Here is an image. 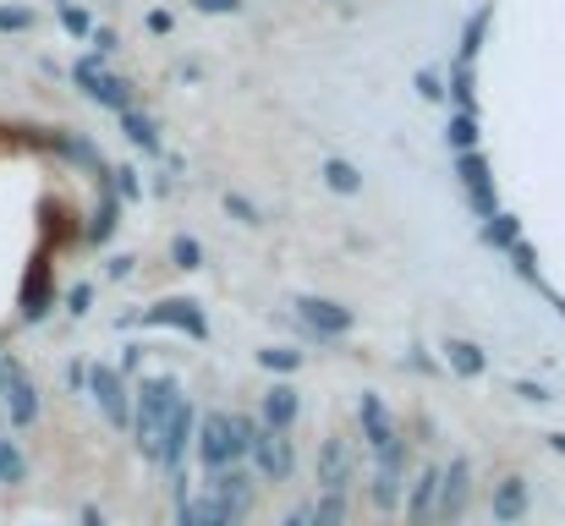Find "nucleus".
<instances>
[{
  "label": "nucleus",
  "instance_id": "nucleus-1",
  "mask_svg": "<svg viewBox=\"0 0 565 526\" xmlns=\"http://www.w3.org/2000/svg\"><path fill=\"white\" fill-rule=\"evenodd\" d=\"M236 433H242V444H247V455H253V466H258L264 483H286V477L297 472V444H291V433H275V428H264L258 417H236Z\"/></svg>",
  "mask_w": 565,
  "mask_h": 526
},
{
  "label": "nucleus",
  "instance_id": "nucleus-2",
  "mask_svg": "<svg viewBox=\"0 0 565 526\" xmlns=\"http://www.w3.org/2000/svg\"><path fill=\"white\" fill-rule=\"evenodd\" d=\"M177 400H182V395H177L171 378H143V389H138V411H132V428H138V450H143L149 461H160L166 422H171Z\"/></svg>",
  "mask_w": 565,
  "mask_h": 526
},
{
  "label": "nucleus",
  "instance_id": "nucleus-3",
  "mask_svg": "<svg viewBox=\"0 0 565 526\" xmlns=\"http://www.w3.org/2000/svg\"><path fill=\"white\" fill-rule=\"evenodd\" d=\"M198 461H203V477H220V472H231L236 461H247L242 444H236V433H231V411L198 417Z\"/></svg>",
  "mask_w": 565,
  "mask_h": 526
},
{
  "label": "nucleus",
  "instance_id": "nucleus-4",
  "mask_svg": "<svg viewBox=\"0 0 565 526\" xmlns=\"http://www.w3.org/2000/svg\"><path fill=\"white\" fill-rule=\"evenodd\" d=\"M88 389H94L110 428H132V395H127V378L116 367H88Z\"/></svg>",
  "mask_w": 565,
  "mask_h": 526
},
{
  "label": "nucleus",
  "instance_id": "nucleus-5",
  "mask_svg": "<svg viewBox=\"0 0 565 526\" xmlns=\"http://www.w3.org/2000/svg\"><path fill=\"white\" fill-rule=\"evenodd\" d=\"M456 175H461V186H467V203H472V214L489 225V219L500 214V197H494V175H489V160H483V154H456Z\"/></svg>",
  "mask_w": 565,
  "mask_h": 526
},
{
  "label": "nucleus",
  "instance_id": "nucleus-6",
  "mask_svg": "<svg viewBox=\"0 0 565 526\" xmlns=\"http://www.w3.org/2000/svg\"><path fill=\"white\" fill-rule=\"evenodd\" d=\"M72 77H77V88H83L88 99H99L105 110H116V116H121V110H132V88H127L121 77H110L99 61H77V72H72Z\"/></svg>",
  "mask_w": 565,
  "mask_h": 526
},
{
  "label": "nucleus",
  "instance_id": "nucleus-7",
  "mask_svg": "<svg viewBox=\"0 0 565 526\" xmlns=\"http://www.w3.org/2000/svg\"><path fill=\"white\" fill-rule=\"evenodd\" d=\"M0 395H6L11 428H33V417H39V389L28 384V373H22L17 362H0Z\"/></svg>",
  "mask_w": 565,
  "mask_h": 526
},
{
  "label": "nucleus",
  "instance_id": "nucleus-8",
  "mask_svg": "<svg viewBox=\"0 0 565 526\" xmlns=\"http://www.w3.org/2000/svg\"><path fill=\"white\" fill-rule=\"evenodd\" d=\"M401 477H406V439L395 433V439L379 450V472H374V505L379 511H395V505H401V489H406Z\"/></svg>",
  "mask_w": 565,
  "mask_h": 526
},
{
  "label": "nucleus",
  "instance_id": "nucleus-9",
  "mask_svg": "<svg viewBox=\"0 0 565 526\" xmlns=\"http://www.w3.org/2000/svg\"><path fill=\"white\" fill-rule=\"evenodd\" d=\"M467 494H472V466L467 461H450L439 472V505H434V526H456L467 511Z\"/></svg>",
  "mask_w": 565,
  "mask_h": 526
},
{
  "label": "nucleus",
  "instance_id": "nucleus-10",
  "mask_svg": "<svg viewBox=\"0 0 565 526\" xmlns=\"http://www.w3.org/2000/svg\"><path fill=\"white\" fill-rule=\"evenodd\" d=\"M297 319L319 335V341H341L352 330V313L341 302H324V297H297Z\"/></svg>",
  "mask_w": 565,
  "mask_h": 526
},
{
  "label": "nucleus",
  "instance_id": "nucleus-11",
  "mask_svg": "<svg viewBox=\"0 0 565 526\" xmlns=\"http://www.w3.org/2000/svg\"><path fill=\"white\" fill-rule=\"evenodd\" d=\"M297 417H302V400H297V389H291V384H269V389L258 395V422H264V428L291 433V428H297Z\"/></svg>",
  "mask_w": 565,
  "mask_h": 526
},
{
  "label": "nucleus",
  "instance_id": "nucleus-12",
  "mask_svg": "<svg viewBox=\"0 0 565 526\" xmlns=\"http://www.w3.org/2000/svg\"><path fill=\"white\" fill-rule=\"evenodd\" d=\"M347 483H352V450H347L341 433H330L324 450H319V489L324 494H347Z\"/></svg>",
  "mask_w": 565,
  "mask_h": 526
},
{
  "label": "nucleus",
  "instance_id": "nucleus-13",
  "mask_svg": "<svg viewBox=\"0 0 565 526\" xmlns=\"http://www.w3.org/2000/svg\"><path fill=\"white\" fill-rule=\"evenodd\" d=\"M192 433H198V411H192L188 400H177V411H171V422H166V444H160V466H182V455H188Z\"/></svg>",
  "mask_w": 565,
  "mask_h": 526
},
{
  "label": "nucleus",
  "instance_id": "nucleus-14",
  "mask_svg": "<svg viewBox=\"0 0 565 526\" xmlns=\"http://www.w3.org/2000/svg\"><path fill=\"white\" fill-rule=\"evenodd\" d=\"M143 324H171V330H182L192 341H209V324H203V313H198V302H160V308H149L143 313Z\"/></svg>",
  "mask_w": 565,
  "mask_h": 526
},
{
  "label": "nucleus",
  "instance_id": "nucleus-15",
  "mask_svg": "<svg viewBox=\"0 0 565 526\" xmlns=\"http://www.w3.org/2000/svg\"><path fill=\"white\" fill-rule=\"evenodd\" d=\"M434 505H439V472H417L412 500H406V526H434Z\"/></svg>",
  "mask_w": 565,
  "mask_h": 526
},
{
  "label": "nucleus",
  "instance_id": "nucleus-16",
  "mask_svg": "<svg viewBox=\"0 0 565 526\" xmlns=\"http://www.w3.org/2000/svg\"><path fill=\"white\" fill-rule=\"evenodd\" d=\"M522 516H527V483L522 477H505L494 489V526H522Z\"/></svg>",
  "mask_w": 565,
  "mask_h": 526
},
{
  "label": "nucleus",
  "instance_id": "nucleus-17",
  "mask_svg": "<svg viewBox=\"0 0 565 526\" xmlns=\"http://www.w3.org/2000/svg\"><path fill=\"white\" fill-rule=\"evenodd\" d=\"M50 313V264L39 258L33 269H28V286H22V319L33 324V319H44Z\"/></svg>",
  "mask_w": 565,
  "mask_h": 526
},
{
  "label": "nucleus",
  "instance_id": "nucleus-18",
  "mask_svg": "<svg viewBox=\"0 0 565 526\" xmlns=\"http://www.w3.org/2000/svg\"><path fill=\"white\" fill-rule=\"evenodd\" d=\"M358 422H363V433H369V444H374V450H384V444L395 439V422H390V411H384V400H379V395H363Z\"/></svg>",
  "mask_w": 565,
  "mask_h": 526
},
{
  "label": "nucleus",
  "instance_id": "nucleus-19",
  "mask_svg": "<svg viewBox=\"0 0 565 526\" xmlns=\"http://www.w3.org/2000/svg\"><path fill=\"white\" fill-rule=\"evenodd\" d=\"M445 99L456 105V116H478V105H472V66H450V83H445Z\"/></svg>",
  "mask_w": 565,
  "mask_h": 526
},
{
  "label": "nucleus",
  "instance_id": "nucleus-20",
  "mask_svg": "<svg viewBox=\"0 0 565 526\" xmlns=\"http://www.w3.org/2000/svg\"><path fill=\"white\" fill-rule=\"evenodd\" d=\"M121 132H127L143 154H160V132H154V121H149L143 110H121Z\"/></svg>",
  "mask_w": 565,
  "mask_h": 526
},
{
  "label": "nucleus",
  "instance_id": "nucleus-21",
  "mask_svg": "<svg viewBox=\"0 0 565 526\" xmlns=\"http://www.w3.org/2000/svg\"><path fill=\"white\" fill-rule=\"evenodd\" d=\"M445 362H450V373H461V378H478V373H483V351L472 346V341H445Z\"/></svg>",
  "mask_w": 565,
  "mask_h": 526
},
{
  "label": "nucleus",
  "instance_id": "nucleus-22",
  "mask_svg": "<svg viewBox=\"0 0 565 526\" xmlns=\"http://www.w3.org/2000/svg\"><path fill=\"white\" fill-rule=\"evenodd\" d=\"M445 138H450L456 154H478V116H450Z\"/></svg>",
  "mask_w": 565,
  "mask_h": 526
},
{
  "label": "nucleus",
  "instance_id": "nucleus-23",
  "mask_svg": "<svg viewBox=\"0 0 565 526\" xmlns=\"http://www.w3.org/2000/svg\"><path fill=\"white\" fill-rule=\"evenodd\" d=\"M116 214H121V197H116V192H105V203L94 208V219H88V230H83V236H88V241H105V236L116 230Z\"/></svg>",
  "mask_w": 565,
  "mask_h": 526
},
{
  "label": "nucleus",
  "instance_id": "nucleus-24",
  "mask_svg": "<svg viewBox=\"0 0 565 526\" xmlns=\"http://www.w3.org/2000/svg\"><path fill=\"white\" fill-rule=\"evenodd\" d=\"M483 241H489V247H505V253H511V247L522 241V225H516V214H494V219L483 225Z\"/></svg>",
  "mask_w": 565,
  "mask_h": 526
},
{
  "label": "nucleus",
  "instance_id": "nucleus-25",
  "mask_svg": "<svg viewBox=\"0 0 565 526\" xmlns=\"http://www.w3.org/2000/svg\"><path fill=\"white\" fill-rule=\"evenodd\" d=\"M308 526H347V494H324L308 511Z\"/></svg>",
  "mask_w": 565,
  "mask_h": 526
},
{
  "label": "nucleus",
  "instance_id": "nucleus-26",
  "mask_svg": "<svg viewBox=\"0 0 565 526\" xmlns=\"http://www.w3.org/2000/svg\"><path fill=\"white\" fill-rule=\"evenodd\" d=\"M28 477V461H22V450L11 444V439H0V483H22Z\"/></svg>",
  "mask_w": 565,
  "mask_h": 526
},
{
  "label": "nucleus",
  "instance_id": "nucleus-27",
  "mask_svg": "<svg viewBox=\"0 0 565 526\" xmlns=\"http://www.w3.org/2000/svg\"><path fill=\"white\" fill-rule=\"evenodd\" d=\"M258 362H264L269 373H297V367H302V351H291V346H269V351H258Z\"/></svg>",
  "mask_w": 565,
  "mask_h": 526
},
{
  "label": "nucleus",
  "instance_id": "nucleus-28",
  "mask_svg": "<svg viewBox=\"0 0 565 526\" xmlns=\"http://www.w3.org/2000/svg\"><path fill=\"white\" fill-rule=\"evenodd\" d=\"M483 28H489V6L467 22V33H461V66H472V55H478V44H483Z\"/></svg>",
  "mask_w": 565,
  "mask_h": 526
},
{
  "label": "nucleus",
  "instance_id": "nucleus-29",
  "mask_svg": "<svg viewBox=\"0 0 565 526\" xmlns=\"http://www.w3.org/2000/svg\"><path fill=\"white\" fill-rule=\"evenodd\" d=\"M324 181H330L335 192H358V186H363L358 165H347V160H330V165H324Z\"/></svg>",
  "mask_w": 565,
  "mask_h": 526
},
{
  "label": "nucleus",
  "instance_id": "nucleus-30",
  "mask_svg": "<svg viewBox=\"0 0 565 526\" xmlns=\"http://www.w3.org/2000/svg\"><path fill=\"white\" fill-rule=\"evenodd\" d=\"M171 258H177V269H198V264H203V247H198L192 236H177V241H171Z\"/></svg>",
  "mask_w": 565,
  "mask_h": 526
},
{
  "label": "nucleus",
  "instance_id": "nucleus-31",
  "mask_svg": "<svg viewBox=\"0 0 565 526\" xmlns=\"http://www.w3.org/2000/svg\"><path fill=\"white\" fill-rule=\"evenodd\" d=\"M61 28H66L72 39H83V33H94V22H88V11H83V6H61Z\"/></svg>",
  "mask_w": 565,
  "mask_h": 526
},
{
  "label": "nucleus",
  "instance_id": "nucleus-32",
  "mask_svg": "<svg viewBox=\"0 0 565 526\" xmlns=\"http://www.w3.org/2000/svg\"><path fill=\"white\" fill-rule=\"evenodd\" d=\"M511 264H516V275H522V280H539V253H533L527 241H516V247H511Z\"/></svg>",
  "mask_w": 565,
  "mask_h": 526
},
{
  "label": "nucleus",
  "instance_id": "nucleus-33",
  "mask_svg": "<svg viewBox=\"0 0 565 526\" xmlns=\"http://www.w3.org/2000/svg\"><path fill=\"white\" fill-rule=\"evenodd\" d=\"M33 28V11L28 6H0V33H22Z\"/></svg>",
  "mask_w": 565,
  "mask_h": 526
},
{
  "label": "nucleus",
  "instance_id": "nucleus-34",
  "mask_svg": "<svg viewBox=\"0 0 565 526\" xmlns=\"http://www.w3.org/2000/svg\"><path fill=\"white\" fill-rule=\"evenodd\" d=\"M417 94H423V99H434V105H439V99H445V77H439V72H434V66H423V72H417Z\"/></svg>",
  "mask_w": 565,
  "mask_h": 526
},
{
  "label": "nucleus",
  "instance_id": "nucleus-35",
  "mask_svg": "<svg viewBox=\"0 0 565 526\" xmlns=\"http://www.w3.org/2000/svg\"><path fill=\"white\" fill-rule=\"evenodd\" d=\"M110 192H116L121 203H132V197H138V171H110Z\"/></svg>",
  "mask_w": 565,
  "mask_h": 526
},
{
  "label": "nucleus",
  "instance_id": "nucleus-36",
  "mask_svg": "<svg viewBox=\"0 0 565 526\" xmlns=\"http://www.w3.org/2000/svg\"><path fill=\"white\" fill-rule=\"evenodd\" d=\"M225 214H236L242 225H258V208H253L247 197H236V192H225Z\"/></svg>",
  "mask_w": 565,
  "mask_h": 526
},
{
  "label": "nucleus",
  "instance_id": "nucleus-37",
  "mask_svg": "<svg viewBox=\"0 0 565 526\" xmlns=\"http://www.w3.org/2000/svg\"><path fill=\"white\" fill-rule=\"evenodd\" d=\"M511 395H522V400H533V406H544V400H550V389H544V384H533V378H516V384H511Z\"/></svg>",
  "mask_w": 565,
  "mask_h": 526
},
{
  "label": "nucleus",
  "instance_id": "nucleus-38",
  "mask_svg": "<svg viewBox=\"0 0 565 526\" xmlns=\"http://www.w3.org/2000/svg\"><path fill=\"white\" fill-rule=\"evenodd\" d=\"M88 302H94V286H72V291H66V308H72L77 319L88 313Z\"/></svg>",
  "mask_w": 565,
  "mask_h": 526
},
{
  "label": "nucleus",
  "instance_id": "nucleus-39",
  "mask_svg": "<svg viewBox=\"0 0 565 526\" xmlns=\"http://www.w3.org/2000/svg\"><path fill=\"white\" fill-rule=\"evenodd\" d=\"M198 11H220V17H231V11H242V0H192Z\"/></svg>",
  "mask_w": 565,
  "mask_h": 526
},
{
  "label": "nucleus",
  "instance_id": "nucleus-40",
  "mask_svg": "<svg viewBox=\"0 0 565 526\" xmlns=\"http://www.w3.org/2000/svg\"><path fill=\"white\" fill-rule=\"evenodd\" d=\"M177 22H171V11H149V33H171Z\"/></svg>",
  "mask_w": 565,
  "mask_h": 526
},
{
  "label": "nucleus",
  "instance_id": "nucleus-41",
  "mask_svg": "<svg viewBox=\"0 0 565 526\" xmlns=\"http://www.w3.org/2000/svg\"><path fill=\"white\" fill-rule=\"evenodd\" d=\"M94 50H99V55H110V50H116V33H110V28H99V33H94Z\"/></svg>",
  "mask_w": 565,
  "mask_h": 526
},
{
  "label": "nucleus",
  "instance_id": "nucleus-42",
  "mask_svg": "<svg viewBox=\"0 0 565 526\" xmlns=\"http://www.w3.org/2000/svg\"><path fill=\"white\" fill-rule=\"evenodd\" d=\"M127 275H132V258H127V253H121V258H110V280H127Z\"/></svg>",
  "mask_w": 565,
  "mask_h": 526
},
{
  "label": "nucleus",
  "instance_id": "nucleus-43",
  "mask_svg": "<svg viewBox=\"0 0 565 526\" xmlns=\"http://www.w3.org/2000/svg\"><path fill=\"white\" fill-rule=\"evenodd\" d=\"M280 526H308V505H297V511H291V516H286Z\"/></svg>",
  "mask_w": 565,
  "mask_h": 526
},
{
  "label": "nucleus",
  "instance_id": "nucleus-44",
  "mask_svg": "<svg viewBox=\"0 0 565 526\" xmlns=\"http://www.w3.org/2000/svg\"><path fill=\"white\" fill-rule=\"evenodd\" d=\"M83 526H105V516H99V511L88 505V511H83Z\"/></svg>",
  "mask_w": 565,
  "mask_h": 526
},
{
  "label": "nucleus",
  "instance_id": "nucleus-45",
  "mask_svg": "<svg viewBox=\"0 0 565 526\" xmlns=\"http://www.w3.org/2000/svg\"><path fill=\"white\" fill-rule=\"evenodd\" d=\"M550 444H555V450H561V455H565V433H555V439H550Z\"/></svg>",
  "mask_w": 565,
  "mask_h": 526
}]
</instances>
